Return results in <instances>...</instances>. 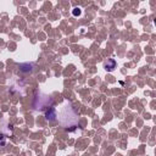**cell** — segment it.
I'll return each mask as SVG.
<instances>
[{
    "instance_id": "2",
    "label": "cell",
    "mask_w": 156,
    "mask_h": 156,
    "mask_svg": "<svg viewBox=\"0 0 156 156\" xmlns=\"http://www.w3.org/2000/svg\"><path fill=\"white\" fill-rule=\"evenodd\" d=\"M54 106V100L50 95L44 94V93L37 91L33 100V107L36 111H46L49 107Z\"/></svg>"
},
{
    "instance_id": "5",
    "label": "cell",
    "mask_w": 156,
    "mask_h": 156,
    "mask_svg": "<svg viewBox=\"0 0 156 156\" xmlns=\"http://www.w3.org/2000/svg\"><path fill=\"white\" fill-rule=\"evenodd\" d=\"M32 68H33L32 64H21L20 65V70L22 72H29V71H32Z\"/></svg>"
},
{
    "instance_id": "3",
    "label": "cell",
    "mask_w": 156,
    "mask_h": 156,
    "mask_svg": "<svg viewBox=\"0 0 156 156\" xmlns=\"http://www.w3.org/2000/svg\"><path fill=\"white\" fill-rule=\"evenodd\" d=\"M45 118L48 120V121H55L56 118H57V110L54 107V106H51V107H49L46 111H45Z\"/></svg>"
},
{
    "instance_id": "1",
    "label": "cell",
    "mask_w": 156,
    "mask_h": 156,
    "mask_svg": "<svg viewBox=\"0 0 156 156\" xmlns=\"http://www.w3.org/2000/svg\"><path fill=\"white\" fill-rule=\"evenodd\" d=\"M57 120L64 128L76 127L78 124V113L70 101H66L59 110Z\"/></svg>"
},
{
    "instance_id": "4",
    "label": "cell",
    "mask_w": 156,
    "mask_h": 156,
    "mask_svg": "<svg viewBox=\"0 0 156 156\" xmlns=\"http://www.w3.org/2000/svg\"><path fill=\"white\" fill-rule=\"evenodd\" d=\"M104 68H105L106 71L111 72L116 68V61L113 60V59H107V61L104 64Z\"/></svg>"
},
{
    "instance_id": "6",
    "label": "cell",
    "mask_w": 156,
    "mask_h": 156,
    "mask_svg": "<svg viewBox=\"0 0 156 156\" xmlns=\"http://www.w3.org/2000/svg\"><path fill=\"white\" fill-rule=\"evenodd\" d=\"M7 143V137L4 133H0V148H4Z\"/></svg>"
},
{
    "instance_id": "7",
    "label": "cell",
    "mask_w": 156,
    "mask_h": 156,
    "mask_svg": "<svg viewBox=\"0 0 156 156\" xmlns=\"http://www.w3.org/2000/svg\"><path fill=\"white\" fill-rule=\"evenodd\" d=\"M72 15H73L75 17L81 16V15H82V10H81V7H75L73 10H72Z\"/></svg>"
}]
</instances>
